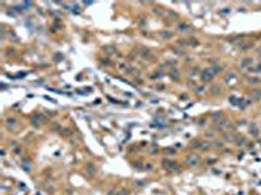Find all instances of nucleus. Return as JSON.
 Masks as SVG:
<instances>
[{"instance_id":"obj_1","label":"nucleus","mask_w":261,"mask_h":195,"mask_svg":"<svg viewBox=\"0 0 261 195\" xmlns=\"http://www.w3.org/2000/svg\"><path fill=\"white\" fill-rule=\"evenodd\" d=\"M251 133H252L253 135H257V134H258V129L256 128L255 125H252V126H251Z\"/></svg>"},{"instance_id":"obj_2","label":"nucleus","mask_w":261,"mask_h":195,"mask_svg":"<svg viewBox=\"0 0 261 195\" xmlns=\"http://www.w3.org/2000/svg\"><path fill=\"white\" fill-rule=\"evenodd\" d=\"M253 96L256 98V99H258V98L261 96V92L260 91H257V90H255V91H253Z\"/></svg>"},{"instance_id":"obj_3","label":"nucleus","mask_w":261,"mask_h":195,"mask_svg":"<svg viewBox=\"0 0 261 195\" xmlns=\"http://www.w3.org/2000/svg\"><path fill=\"white\" fill-rule=\"evenodd\" d=\"M260 53H261V50H260Z\"/></svg>"}]
</instances>
